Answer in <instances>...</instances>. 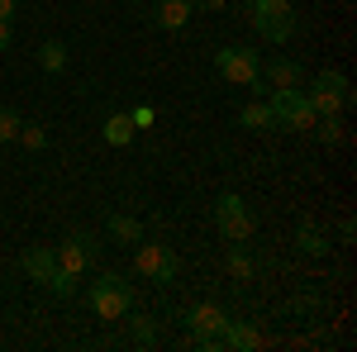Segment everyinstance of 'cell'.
Listing matches in <instances>:
<instances>
[{"instance_id":"cell-1","label":"cell","mask_w":357,"mask_h":352,"mask_svg":"<svg viewBox=\"0 0 357 352\" xmlns=\"http://www.w3.org/2000/svg\"><path fill=\"white\" fill-rule=\"evenodd\" d=\"M248 20L267 43H286L301 29V15H296L291 0H248Z\"/></svg>"},{"instance_id":"cell-2","label":"cell","mask_w":357,"mask_h":352,"mask_svg":"<svg viewBox=\"0 0 357 352\" xmlns=\"http://www.w3.org/2000/svg\"><path fill=\"white\" fill-rule=\"evenodd\" d=\"M86 305H91L100 319H124V314L134 309V286H129L124 276L105 271L100 281H91V291H86Z\"/></svg>"},{"instance_id":"cell-3","label":"cell","mask_w":357,"mask_h":352,"mask_svg":"<svg viewBox=\"0 0 357 352\" xmlns=\"http://www.w3.org/2000/svg\"><path fill=\"white\" fill-rule=\"evenodd\" d=\"M267 105H272L276 114V129H291V134H310L314 129V105L305 100V86H296V91H267Z\"/></svg>"},{"instance_id":"cell-4","label":"cell","mask_w":357,"mask_h":352,"mask_svg":"<svg viewBox=\"0 0 357 352\" xmlns=\"http://www.w3.org/2000/svg\"><path fill=\"white\" fill-rule=\"evenodd\" d=\"M215 72H220L224 82H234V86H252V91H262V62H257V53L243 48V43L220 48V53H215Z\"/></svg>"},{"instance_id":"cell-5","label":"cell","mask_w":357,"mask_h":352,"mask_svg":"<svg viewBox=\"0 0 357 352\" xmlns=\"http://www.w3.org/2000/svg\"><path fill=\"white\" fill-rule=\"evenodd\" d=\"M24 271L43 286V291H53V296H77V276H67V271L57 267V252L53 247H29L24 252Z\"/></svg>"},{"instance_id":"cell-6","label":"cell","mask_w":357,"mask_h":352,"mask_svg":"<svg viewBox=\"0 0 357 352\" xmlns=\"http://www.w3.org/2000/svg\"><path fill=\"white\" fill-rule=\"evenodd\" d=\"M305 100L314 105L319 119H324V114H343L348 100H353V86H348L343 72H319V77L310 82V91H305Z\"/></svg>"},{"instance_id":"cell-7","label":"cell","mask_w":357,"mask_h":352,"mask_svg":"<svg viewBox=\"0 0 357 352\" xmlns=\"http://www.w3.org/2000/svg\"><path fill=\"white\" fill-rule=\"evenodd\" d=\"M215 229H220L229 243H248L252 238V229H257V219H252V210L243 205V195H220L215 200Z\"/></svg>"},{"instance_id":"cell-8","label":"cell","mask_w":357,"mask_h":352,"mask_svg":"<svg viewBox=\"0 0 357 352\" xmlns=\"http://www.w3.org/2000/svg\"><path fill=\"white\" fill-rule=\"evenodd\" d=\"M134 267H138V276H143V281L172 286V281H176V252H172L167 243H138Z\"/></svg>"},{"instance_id":"cell-9","label":"cell","mask_w":357,"mask_h":352,"mask_svg":"<svg viewBox=\"0 0 357 352\" xmlns=\"http://www.w3.org/2000/svg\"><path fill=\"white\" fill-rule=\"evenodd\" d=\"M57 252V267L67 271V276H86V271L96 267V257H100V243L91 238V234H72L62 247H53Z\"/></svg>"},{"instance_id":"cell-10","label":"cell","mask_w":357,"mask_h":352,"mask_svg":"<svg viewBox=\"0 0 357 352\" xmlns=\"http://www.w3.org/2000/svg\"><path fill=\"white\" fill-rule=\"evenodd\" d=\"M262 82H267V91H296V86H305V67L296 57H272V62H262Z\"/></svg>"},{"instance_id":"cell-11","label":"cell","mask_w":357,"mask_h":352,"mask_svg":"<svg viewBox=\"0 0 357 352\" xmlns=\"http://www.w3.org/2000/svg\"><path fill=\"white\" fill-rule=\"evenodd\" d=\"M224 314L220 305H195L191 314H186V328H191V338H215L220 343V328H224Z\"/></svg>"},{"instance_id":"cell-12","label":"cell","mask_w":357,"mask_h":352,"mask_svg":"<svg viewBox=\"0 0 357 352\" xmlns=\"http://www.w3.org/2000/svg\"><path fill=\"white\" fill-rule=\"evenodd\" d=\"M262 343V333L252 324H243V319H224V328H220V348H229V352H248V348H257Z\"/></svg>"},{"instance_id":"cell-13","label":"cell","mask_w":357,"mask_h":352,"mask_svg":"<svg viewBox=\"0 0 357 352\" xmlns=\"http://www.w3.org/2000/svg\"><path fill=\"white\" fill-rule=\"evenodd\" d=\"M191 0H158V10H153V24L167 29V33H176V29L191 24Z\"/></svg>"},{"instance_id":"cell-14","label":"cell","mask_w":357,"mask_h":352,"mask_svg":"<svg viewBox=\"0 0 357 352\" xmlns=\"http://www.w3.org/2000/svg\"><path fill=\"white\" fill-rule=\"evenodd\" d=\"M296 247H301L305 257H324V252H329V234H324L319 224H301V229H296Z\"/></svg>"},{"instance_id":"cell-15","label":"cell","mask_w":357,"mask_h":352,"mask_svg":"<svg viewBox=\"0 0 357 352\" xmlns=\"http://www.w3.org/2000/svg\"><path fill=\"white\" fill-rule=\"evenodd\" d=\"M238 124L243 129H276V114L267 100H248L243 109H238Z\"/></svg>"},{"instance_id":"cell-16","label":"cell","mask_w":357,"mask_h":352,"mask_svg":"<svg viewBox=\"0 0 357 352\" xmlns=\"http://www.w3.org/2000/svg\"><path fill=\"white\" fill-rule=\"evenodd\" d=\"M100 134H105L110 148H129V143H134V119H129V114H110Z\"/></svg>"},{"instance_id":"cell-17","label":"cell","mask_w":357,"mask_h":352,"mask_svg":"<svg viewBox=\"0 0 357 352\" xmlns=\"http://www.w3.org/2000/svg\"><path fill=\"white\" fill-rule=\"evenodd\" d=\"M110 238L114 243H143V224L134 215H110Z\"/></svg>"},{"instance_id":"cell-18","label":"cell","mask_w":357,"mask_h":352,"mask_svg":"<svg viewBox=\"0 0 357 352\" xmlns=\"http://www.w3.org/2000/svg\"><path fill=\"white\" fill-rule=\"evenodd\" d=\"M38 67H43V72H62V67H67V43H57V38L38 43Z\"/></svg>"},{"instance_id":"cell-19","label":"cell","mask_w":357,"mask_h":352,"mask_svg":"<svg viewBox=\"0 0 357 352\" xmlns=\"http://www.w3.org/2000/svg\"><path fill=\"white\" fill-rule=\"evenodd\" d=\"M224 267H229V276H234V281H238V286H243V281H252V257H248L243 252V243H234L229 247V262H224Z\"/></svg>"},{"instance_id":"cell-20","label":"cell","mask_w":357,"mask_h":352,"mask_svg":"<svg viewBox=\"0 0 357 352\" xmlns=\"http://www.w3.org/2000/svg\"><path fill=\"white\" fill-rule=\"evenodd\" d=\"M124 319H129V314H124ZM129 338H134L138 348H153V343H158V324H153L148 314H138V319H129Z\"/></svg>"},{"instance_id":"cell-21","label":"cell","mask_w":357,"mask_h":352,"mask_svg":"<svg viewBox=\"0 0 357 352\" xmlns=\"http://www.w3.org/2000/svg\"><path fill=\"white\" fill-rule=\"evenodd\" d=\"M314 138H319L324 148H333V143L343 138V119H338V114H324V119H314Z\"/></svg>"},{"instance_id":"cell-22","label":"cell","mask_w":357,"mask_h":352,"mask_svg":"<svg viewBox=\"0 0 357 352\" xmlns=\"http://www.w3.org/2000/svg\"><path fill=\"white\" fill-rule=\"evenodd\" d=\"M20 143H24L29 153H43L48 148V129L43 124H20Z\"/></svg>"},{"instance_id":"cell-23","label":"cell","mask_w":357,"mask_h":352,"mask_svg":"<svg viewBox=\"0 0 357 352\" xmlns=\"http://www.w3.org/2000/svg\"><path fill=\"white\" fill-rule=\"evenodd\" d=\"M20 124H24V119H20L15 109L0 105V143H15V138H20Z\"/></svg>"},{"instance_id":"cell-24","label":"cell","mask_w":357,"mask_h":352,"mask_svg":"<svg viewBox=\"0 0 357 352\" xmlns=\"http://www.w3.org/2000/svg\"><path fill=\"white\" fill-rule=\"evenodd\" d=\"M129 119H134V129H148V124H153V109L138 105V109H129Z\"/></svg>"},{"instance_id":"cell-25","label":"cell","mask_w":357,"mask_h":352,"mask_svg":"<svg viewBox=\"0 0 357 352\" xmlns=\"http://www.w3.org/2000/svg\"><path fill=\"white\" fill-rule=\"evenodd\" d=\"M10 43H15V33H10V20H0V53H5Z\"/></svg>"},{"instance_id":"cell-26","label":"cell","mask_w":357,"mask_h":352,"mask_svg":"<svg viewBox=\"0 0 357 352\" xmlns=\"http://www.w3.org/2000/svg\"><path fill=\"white\" fill-rule=\"evenodd\" d=\"M191 10H210L215 15V10H224V0H191Z\"/></svg>"},{"instance_id":"cell-27","label":"cell","mask_w":357,"mask_h":352,"mask_svg":"<svg viewBox=\"0 0 357 352\" xmlns=\"http://www.w3.org/2000/svg\"><path fill=\"white\" fill-rule=\"evenodd\" d=\"M20 10H15V0H0V20H15Z\"/></svg>"},{"instance_id":"cell-28","label":"cell","mask_w":357,"mask_h":352,"mask_svg":"<svg viewBox=\"0 0 357 352\" xmlns=\"http://www.w3.org/2000/svg\"><path fill=\"white\" fill-rule=\"evenodd\" d=\"M129 5H143V0H129Z\"/></svg>"}]
</instances>
